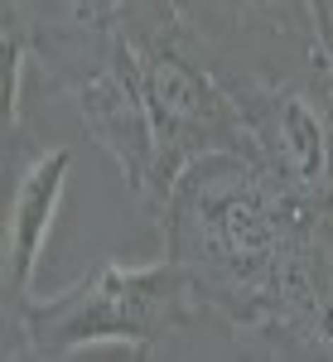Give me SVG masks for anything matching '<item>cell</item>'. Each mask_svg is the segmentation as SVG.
<instances>
[{"instance_id": "8992f818", "label": "cell", "mask_w": 333, "mask_h": 362, "mask_svg": "<svg viewBox=\"0 0 333 362\" xmlns=\"http://www.w3.org/2000/svg\"><path fill=\"white\" fill-rule=\"evenodd\" d=\"M73 145H34L25 126L5 131V237H0V295L5 309L34 295L49 237L63 213Z\"/></svg>"}, {"instance_id": "6da1fadb", "label": "cell", "mask_w": 333, "mask_h": 362, "mask_svg": "<svg viewBox=\"0 0 333 362\" xmlns=\"http://www.w3.org/2000/svg\"><path fill=\"white\" fill-rule=\"evenodd\" d=\"M165 256L232 353L333 362V251L319 203L285 194L247 150H213L155 208Z\"/></svg>"}, {"instance_id": "52a82bcc", "label": "cell", "mask_w": 333, "mask_h": 362, "mask_svg": "<svg viewBox=\"0 0 333 362\" xmlns=\"http://www.w3.org/2000/svg\"><path fill=\"white\" fill-rule=\"evenodd\" d=\"M73 102H78V116H83L87 136L107 150L111 165L121 169V179L131 184V194L155 213L165 203L174 179H169V169H165L160 140H155V121L145 112V97H140L126 54L116 49V63L102 68Z\"/></svg>"}, {"instance_id": "3957f363", "label": "cell", "mask_w": 333, "mask_h": 362, "mask_svg": "<svg viewBox=\"0 0 333 362\" xmlns=\"http://www.w3.org/2000/svg\"><path fill=\"white\" fill-rule=\"evenodd\" d=\"M174 20L232 97L309 78L329 63L314 0H174Z\"/></svg>"}, {"instance_id": "7a4b0ae2", "label": "cell", "mask_w": 333, "mask_h": 362, "mask_svg": "<svg viewBox=\"0 0 333 362\" xmlns=\"http://www.w3.org/2000/svg\"><path fill=\"white\" fill-rule=\"evenodd\" d=\"M5 362H58L83 348H131L136 358H155L169 338L208 324L184 271L160 256L145 266L97 261L92 271L54 295H29L5 309Z\"/></svg>"}, {"instance_id": "ba28073f", "label": "cell", "mask_w": 333, "mask_h": 362, "mask_svg": "<svg viewBox=\"0 0 333 362\" xmlns=\"http://www.w3.org/2000/svg\"><path fill=\"white\" fill-rule=\"evenodd\" d=\"M319 5V39H324V54L333 63V0H314Z\"/></svg>"}, {"instance_id": "5b68a950", "label": "cell", "mask_w": 333, "mask_h": 362, "mask_svg": "<svg viewBox=\"0 0 333 362\" xmlns=\"http://www.w3.org/2000/svg\"><path fill=\"white\" fill-rule=\"evenodd\" d=\"M0 49L29 58L49 97H78L121 49V0H5Z\"/></svg>"}, {"instance_id": "277c9868", "label": "cell", "mask_w": 333, "mask_h": 362, "mask_svg": "<svg viewBox=\"0 0 333 362\" xmlns=\"http://www.w3.org/2000/svg\"><path fill=\"white\" fill-rule=\"evenodd\" d=\"M333 63L295 83H271L237 92V107L247 116L251 155L266 165L285 194L324 203L333 184Z\"/></svg>"}]
</instances>
